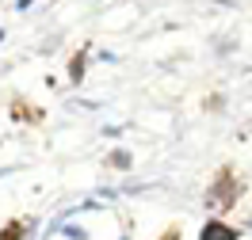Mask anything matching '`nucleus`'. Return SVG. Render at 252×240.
<instances>
[{
    "label": "nucleus",
    "instance_id": "nucleus-2",
    "mask_svg": "<svg viewBox=\"0 0 252 240\" xmlns=\"http://www.w3.org/2000/svg\"><path fill=\"white\" fill-rule=\"evenodd\" d=\"M34 229V217H12V221L0 229V240H27Z\"/></svg>",
    "mask_w": 252,
    "mask_h": 240
},
{
    "label": "nucleus",
    "instance_id": "nucleus-3",
    "mask_svg": "<svg viewBox=\"0 0 252 240\" xmlns=\"http://www.w3.org/2000/svg\"><path fill=\"white\" fill-rule=\"evenodd\" d=\"M88 53H92V46H80L69 57V84H80V80L88 77Z\"/></svg>",
    "mask_w": 252,
    "mask_h": 240
},
{
    "label": "nucleus",
    "instance_id": "nucleus-4",
    "mask_svg": "<svg viewBox=\"0 0 252 240\" xmlns=\"http://www.w3.org/2000/svg\"><path fill=\"white\" fill-rule=\"evenodd\" d=\"M237 237H241L237 229H229L225 221H214V217H210V221L203 225V233H199V240H237Z\"/></svg>",
    "mask_w": 252,
    "mask_h": 240
},
{
    "label": "nucleus",
    "instance_id": "nucleus-1",
    "mask_svg": "<svg viewBox=\"0 0 252 240\" xmlns=\"http://www.w3.org/2000/svg\"><path fill=\"white\" fill-rule=\"evenodd\" d=\"M237 194H245V187H241V179H237L233 164H221V172L214 176V183L206 187V206L210 210H233Z\"/></svg>",
    "mask_w": 252,
    "mask_h": 240
},
{
    "label": "nucleus",
    "instance_id": "nucleus-7",
    "mask_svg": "<svg viewBox=\"0 0 252 240\" xmlns=\"http://www.w3.org/2000/svg\"><path fill=\"white\" fill-rule=\"evenodd\" d=\"M160 240H180V225H168V229H164V237Z\"/></svg>",
    "mask_w": 252,
    "mask_h": 240
},
{
    "label": "nucleus",
    "instance_id": "nucleus-6",
    "mask_svg": "<svg viewBox=\"0 0 252 240\" xmlns=\"http://www.w3.org/2000/svg\"><path fill=\"white\" fill-rule=\"evenodd\" d=\"M107 168H130V153H126V149L111 153V157H107Z\"/></svg>",
    "mask_w": 252,
    "mask_h": 240
},
{
    "label": "nucleus",
    "instance_id": "nucleus-5",
    "mask_svg": "<svg viewBox=\"0 0 252 240\" xmlns=\"http://www.w3.org/2000/svg\"><path fill=\"white\" fill-rule=\"evenodd\" d=\"M12 118H16V122H42V111H38V107H27L23 99H12Z\"/></svg>",
    "mask_w": 252,
    "mask_h": 240
}]
</instances>
